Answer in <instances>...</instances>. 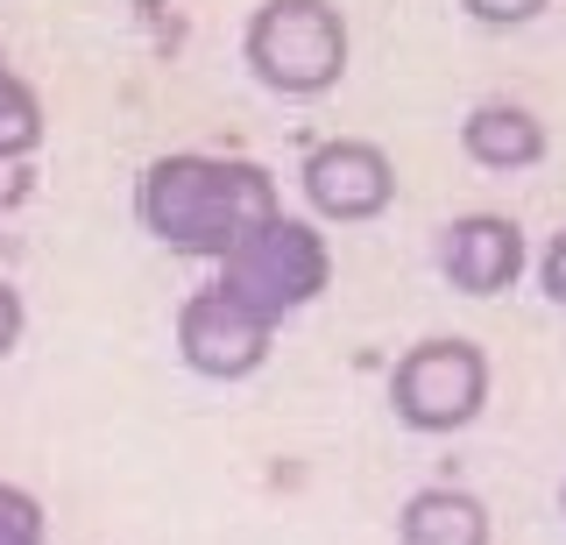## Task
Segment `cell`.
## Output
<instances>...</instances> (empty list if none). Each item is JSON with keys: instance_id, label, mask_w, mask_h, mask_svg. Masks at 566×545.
<instances>
[{"instance_id": "obj_7", "label": "cell", "mask_w": 566, "mask_h": 545, "mask_svg": "<svg viewBox=\"0 0 566 545\" xmlns=\"http://www.w3.org/2000/svg\"><path fill=\"white\" fill-rule=\"evenodd\" d=\"M439 270L453 276V291L468 297H495L517 284L524 270V227L503 220V213H468L447 227V241H439Z\"/></svg>"}, {"instance_id": "obj_14", "label": "cell", "mask_w": 566, "mask_h": 545, "mask_svg": "<svg viewBox=\"0 0 566 545\" xmlns=\"http://www.w3.org/2000/svg\"><path fill=\"white\" fill-rule=\"evenodd\" d=\"M14 340H22V291L0 284V355H8Z\"/></svg>"}, {"instance_id": "obj_13", "label": "cell", "mask_w": 566, "mask_h": 545, "mask_svg": "<svg viewBox=\"0 0 566 545\" xmlns=\"http://www.w3.org/2000/svg\"><path fill=\"white\" fill-rule=\"evenodd\" d=\"M538 276H545V297H559V305H566V234H553V249H545Z\"/></svg>"}, {"instance_id": "obj_6", "label": "cell", "mask_w": 566, "mask_h": 545, "mask_svg": "<svg viewBox=\"0 0 566 545\" xmlns=\"http://www.w3.org/2000/svg\"><path fill=\"white\" fill-rule=\"evenodd\" d=\"M305 199L326 220H376L389 199H397V164L376 143H326L305 156Z\"/></svg>"}, {"instance_id": "obj_12", "label": "cell", "mask_w": 566, "mask_h": 545, "mask_svg": "<svg viewBox=\"0 0 566 545\" xmlns=\"http://www.w3.org/2000/svg\"><path fill=\"white\" fill-rule=\"evenodd\" d=\"M460 8H468L474 22H495V29H510V22H531V14H538L545 0H460Z\"/></svg>"}, {"instance_id": "obj_1", "label": "cell", "mask_w": 566, "mask_h": 545, "mask_svg": "<svg viewBox=\"0 0 566 545\" xmlns=\"http://www.w3.org/2000/svg\"><path fill=\"white\" fill-rule=\"evenodd\" d=\"M135 213L164 249L177 255H212L227 262L255 234L262 220H276V178L248 156H156L135 185Z\"/></svg>"}, {"instance_id": "obj_4", "label": "cell", "mask_w": 566, "mask_h": 545, "mask_svg": "<svg viewBox=\"0 0 566 545\" xmlns=\"http://www.w3.org/2000/svg\"><path fill=\"white\" fill-rule=\"evenodd\" d=\"M489 397V355L474 340H418L411 355L397 361V376H389V403H397L403 426L418 432H453L468 426L474 411H482Z\"/></svg>"}, {"instance_id": "obj_10", "label": "cell", "mask_w": 566, "mask_h": 545, "mask_svg": "<svg viewBox=\"0 0 566 545\" xmlns=\"http://www.w3.org/2000/svg\"><path fill=\"white\" fill-rule=\"evenodd\" d=\"M35 143H43V99L0 64V164H8V156H29Z\"/></svg>"}, {"instance_id": "obj_3", "label": "cell", "mask_w": 566, "mask_h": 545, "mask_svg": "<svg viewBox=\"0 0 566 545\" xmlns=\"http://www.w3.org/2000/svg\"><path fill=\"white\" fill-rule=\"evenodd\" d=\"M241 50L276 93H326L347 72V22L333 0H262L248 14Z\"/></svg>"}, {"instance_id": "obj_9", "label": "cell", "mask_w": 566, "mask_h": 545, "mask_svg": "<svg viewBox=\"0 0 566 545\" xmlns=\"http://www.w3.org/2000/svg\"><path fill=\"white\" fill-rule=\"evenodd\" d=\"M403 545H489V510L468 489H418L397 524Z\"/></svg>"}, {"instance_id": "obj_8", "label": "cell", "mask_w": 566, "mask_h": 545, "mask_svg": "<svg viewBox=\"0 0 566 545\" xmlns=\"http://www.w3.org/2000/svg\"><path fill=\"white\" fill-rule=\"evenodd\" d=\"M460 149L482 170H531L545 156V120L531 107H510V99H482L460 120Z\"/></svg>"}, {"instance_id": "obj_5", "label": "cell", "mask_w": 566, "mask_h": 545, "mask_svg": "<svg viewBox=\"0 0 566 545\" xmlns=\"http://www.w3.org/2000/svg\"><path fill=\"white\" fill-rule=\"evenodd\" d=\"M270 319H255L248 305H234L220 284L212 291H191L185 305H177V355H185L199 376L212 382H241L255 376L262 361H270Z\"/></svg>"}, {"instance_id": "obj_11", "label": "cell", "mask_w": 566, "mask_h": 545, "mask_svg": "<svg viewBox=\"0 0 566 545\" xmlns=\"http://www.w3.org/2000/svg\"><path fill=\"white\" fill-rule=\"evenodd\" d=\"M0 545H43V503L14 482H0Z\"/></svg>"}, {"instance_id": "obj_2", "label": "cell", "mask_w": 566, "mask_h": 545, "mask_svg": "<svg viewBox=\"0 0 566 545\" xmlns=\"http://www.w3.org/2000/svg\"><path fill=\"white\" fill-rule=\"evenodd\" d=\"M326 276H333L326 234H318L312 220H291V213L262 220L255 234L220 262V291L234 297V305H248L255 319H270V326L283 312L312 305V297L326 291Z\"/></svg>"}]
</instances>
